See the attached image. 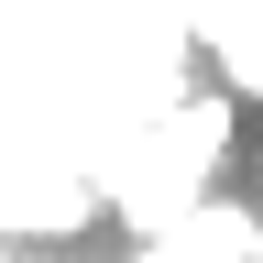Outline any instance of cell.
Instances as JSON below:
<instances>
[{
	"label": "cell",
	"mask_w": 263,
	"mask_h": 263,
	"mask_svg": "<svg viewBox=\"0 0 263 263\" xmlns=\"http://www.w3.org/2000/svg\"><path fill=\"white\" fill-rule=\"evenodd\" d=\"M252 263H263V230H252Z\"/></svg>",
	"instance_id": "1"
},
{
	"label": "cell",
	"mask_w": 263,
	"mask_h": 263,
	"mask_svg": "<svg viewBox=\"0 0 263 263\" xmlns=\"http://www.w3.org/2000/svg\"><path fill=\"white\" fill-rule=\"evenodd\" d=\"M252 186H263V154H252Z\"/></svg>",
	"instance_id": "2"
}]
</instances>
